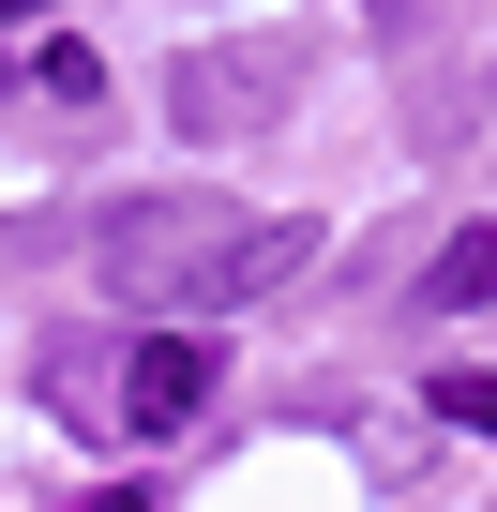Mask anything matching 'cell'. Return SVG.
<instances>
[{
	"label": "cell",
	"mask_w": 497,
	"mask_h": 512,
	"mask_svg": "<svg viewBox=\"0 0 497 512\" xmlns=\"http://www.w3.org/2000/svg\"><path fill=\"white\" fill-rule=\"evenodd\" d=\"M91 272H106V302H151V317H241V302L317 272V226L302 211H226V196H136V211H106Z\"/></svg>",
	"instance_id": "1"
},
{
	"label": "cell",
	"mask_w": 497,
	"mask_h": 512,
	"mask_svg": "<svg viewBox=\"0 0 497 512\" xmlns=\"http://www.w3.org/2000/svg\"><path fill=\"white\" fill-rule=\"evenodd\" d=\"M287 91H302L287 46H211V61L166 76V121L181 136H257V121H287Z\"/></svg>",
	"instance_id": "2"
},
{
	"label": "cell",
	"mask_w": 497,
	"mask_h": 512,
	"mask_svg": "<svg viewBox=\"0 0 497 512\" xmlns=\"http://www.w3.org/2000/svg\"><path fill=\"white\" fill-rule=\"evenodd\" d=\"M196 407H211V332H166V317H151V332L121 347V422H136V437H181Z\"/></svg>",
	"instance_id": "3"
},
{
	"label": "cell",
	"mask_w": 497,
	"mask_h": 512,
	"mask_svg": "<svg viewBox=\"0 0 497 512\" xmlns=\"http://www.w3.org/2000/svg\"><path fill=\"white\" fill-rule=\"evenodd\" d=\"M422 302H437V317H482V302H497V226H452V241L422 256Z\"/></svg>",
	"instance_id": "4"
},
{
	"label": "cell",
	"mask_w": 497,
	"mask_h": 512,
	"mask_svg": "<svg viewBox=\"0 0 497 512\" xmlns=\"http://www.w3.org/2000/svg\"><path fill=\"white\" fill-rule=\"evenodd\" d=\"M422 407H437V422H467V437H497V377H437Z\"/></svg>",
	"instance_id": "5"
},
{
	"label": "cell",
	"mask_w": 497,
	"mask_h": 512,
	"mask_svg": "<svg viewBox=\"0 0 497 512\" xmlns=\"http://www.w3.org/2000/svg\"><path fill=\"white\" fill-rule=\"evenodd\" d=\"M76 512H151V497H136V482H106V497H76Z\"/></svg>",
	"instance_id": "6"
}]
</instances>
